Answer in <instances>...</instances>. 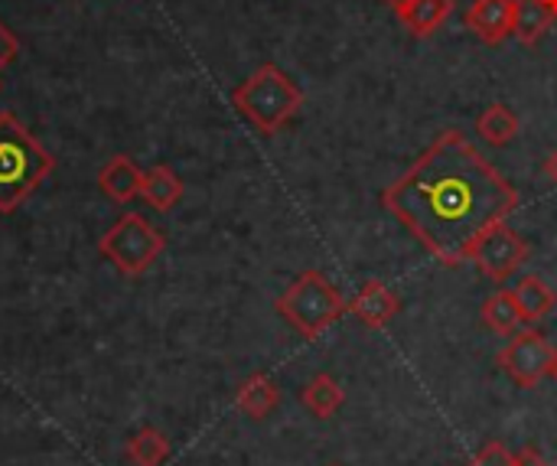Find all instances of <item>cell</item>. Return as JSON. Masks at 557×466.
Wrapping results in <instances>:
<instances>
[{
    "label": "cell",
    "instance_id": "obj_5",
    "mask_svg": "<svg viewBox=\"0 0 557 466\" xmlns=\"http://www.w3.org/2000/svg\"><path fill=\"white\" fill-rule=\"evenodd\" d=\"M166 248V235L153 229L140 212H124L98 242V252L127 278L144 274Z\"/></svg>",
    "mask_w": 557,
    "mask_h": 466
},
{
    "label": "cell",
    "instance_id": "obj_15",
    "mask_svg": "<svg viewBox=\"0 0 557 466\" xmlns=\"http://www.w3.org/2000/svg\"><path fill=\"white\" fill-rule=\"evenodd\" d=\"M450 13L454 0H411L405 10H398V20L411 36H431L447 23Z\"/></svg>",
    "mask_w": 557,
    "mask_h": 466
},
{
    "label": "cell",
    "instance_id": "obj_14",
    "mask_svg": "<svg viewBox=\"0 0 557 466\" xmlns=\"http://www.w3.org/2000/svg\"><path fill=\"white\" fill-rule=\"evenodd\" d=\"M300 402H304V408L313 415V418H333L339 408H343V402H346V392H343V385L330 376V372H317L307 385H304V392H300Z\"/></svg>",
    "mask_w": 557,
    "mask_h": 466
},
{
    "label": "cell",
    "instance_id": "obj_23",
    "mask_svg": "<svg viewBox=\"0 0 557 466\" xmlns=\"http://www.w3.org/2000/svg\"><path fill=\"white\" fill-rule=\"evenodd\" d=\"M545 176H548V180L557 186V147L548 154V157H545Z\"/></svg>",
    "mask_w": 557,
    "mask_h": 466
},
{
    "label": "cell",
    "instance_id": "obj_18",
    "mask_svg": "<svg viewBox=\"0 0 557 466\" xmlns=\"http://www.w3.org/2000/svg\"><path fill=\"white\" fill-rule=\"evenodd\" d=\"M519 114L512 111V108H506V105H490L480 118H476V131H480V137L486 140V144H493V147H506V144H512L516 137H519Z\"/></svg>",
    "mask_w": 557,
    "mask_h": 466
},
{
    "label": "cell",
    "instance_id": "obj_19",
    "mask_svg": "<svg viewBox=\"0 0 557 466\" xmlns=\"http://www.w3.org/2000/svg\"><path fill=\"white\" fill-rule=\"evenodd\" d=\"M124 454H127V461L134 466H160L170 457V441L157 428H140L127 441Z\"/></svg>",
    "mask_w": 557,
    "mask_h": 466
},
{
    "label": "cell",
    "instance_id": "obj_26",
    "mask_svg": "<svg viewBox=\"0 0 557 466\" xmlns=\"http://www.w3.org/2000/svg\"><path fill=\"white\" fill-rule=\"evenodd\" d=\"M552 379H555V382H557V363H555V372H552Z\"/></svg>",
    "mask_w": 557,
    "mask_h": 466
},
{
    "label": "cell",
    "instance_id": "obj_16",
    "mask_svg": "<svg viewBox=\"0 0 557 466\" xmlns=\"http://www.w3.org/2000/svg\"><path fill=\"white\" fill-rule=\"evenodd\" d=\"M140 196L147 206H153L157 212H170L180 199H183V183L170 167H153L144 173V186Z\"/></svg>",
    "mask_w": 557,
    "mask_h": 466
},
{
    "label": "cell",
    "instance_id": "obj_22",
    "mask_svg": "<svg viewBox=\"0 0 557 466\" xmlns=\"http://www.w3.org/2000/svg\"><path fill=\"white\" fill-rule=\"evenodd\" d=\"M512 466H548V461L535 447H525V451L512 454Z\"/></svg>",
    "mask_w": 557,
    "mask_h": 466
},
{
    "label": "cell",
    "instance_id": "obj_11",
    "mask_svg": "<svg viewBox=\"0 0 557 466\" xmlns=\"http://www.w3.org/2000/svg\"><path fill=\"white\" fill-rule=\"evenodd\" d=\"M98 186L114 199V203H131L134 196H140V186H144V170L127 160L124 154L111 157L101 173H98Z\"/></svg>",
    "mask_w": 557,
    "mask_h": 466
},
{
    "label": "cell",
    "instance_id": "obj_20",
    "mask_svg": "<svg viewBox=\"0 0 557 466\" xmlns=\"http://www.w3.org/2000/svg\"><path fill=\"white\" fill-rule=\"evenodd\" d=\"M467 466H512V454L503 444L490 441L480 454H473V461Z\"/></svg>",
    "mask_w": 557,
    "mask_h": 466
},
{
    "label": "cell",
    "instance_id": "obj_21",
    "mask_svg": "<svg viewBox=\"0 0 557 466\" xmlns=\"http://www.w3.org/2000/svg\"><path fill=\"white\" fill-rule=\"evenodd\" d=\"M16 52H20V39L10 33V26L0 20V69L3 65H10L13 59H16Z\"/></svg>",
    "mask_w": 557,
    "mask_h": 466
},
{
    "label": "cell",
    "instance_id": "obj_2",
    "mask_svg": "<svg viewBox=\"0 0 557 466\" xmlns=\"http://www.w3.org/2000/svg\"><path fill=\"white\" fill-rule=\"evenodd\" d=\"M52 167L55 160L49 150L16 121V114L0 111V212H13L26 203Z\"/></svg>",
    "mask_w": 557,
    "mask_h": 466
},
{
    "label": "cell",
    "instance_id": "obj_1",
    "mask_svg": "<svg viewBox=\"0 0 557 466\" xmlns=\"http://www.w3.org/2000/svg\"><path fill=\"white\" fill-rule=\"evenodd\" d=\"M382 206L441 261H470L473 245L519 209V189L467 140L444 131L398 180Z\"/></svg>",
    "mask_w": 557,
    "mask_h": 466
},
{
    "label": "cell",
    "instance_id": "obj_24",
    "mask_svg": "<svg viewBox=\"0 0 557 466\" xmlns=\"http://www.w3.org/2000/svg\"><path fill=\"white\" fill-rule=\"evenodd\" d=\"M385 3H388V7H392L395 13H398V10H405V7H408L411 0H385Z\"/></svg>",
    "mask_w": 557,
    "mask_h": 466
},
{
    "label": "cell",
    "instance_id": "obj_27",
    "mask_svg": "<svg viewBox=\"0 0 557 466\" xmlns=\"http://www.w3.org/2000/svg\"><path fill=\"white\" fill-rule=\"evenodd\" d=\"M333 466H339V464H333Z\"/></svg>",
    "mask_w": 557,
    "mask_h": 466
},
{
    "label": "cell",
    "instance_id": "obj_3",
    "mask_svg": "<svg viewBox=\"0 0 557 466\" xmlns=\"http://www.w3.org/2000/svg\"><path fill=\"white\" fill-rule=\"evenodd\" d=\"M232 105L242 118H248L261 134H277L304 105V91L294 85V78L277 69L274 62H264L258 72H251L235 91Z\"/></svg>",
    "mask_w": 557,
    "mask_h": 466
},
{
    "label": "cell",
    "instance_id": "obj_13",
    "mask_svg": "<svg viewBox=\"0 0 557 466\" xmlns=\"http://www.w3.org/2000/svg\"><path fill=\"white\" fill-rule=\"evenodd\" d=\"M512 297H516V304H519V310H522V317H525L529 327L539 323V320H545L557 304V294L548 287V281L539 278V274L519 278V284L512 287Z\"/></svg>",
    "mask_w": 557,
    "mask_h": 466
},
{
    "label": "cell",
    "instance_id": "obj_25",
    "mask_svg": "<svg viewBox=\"0 0 557 466\" xmlns=\"http://www.w3.org/2000/svg\"><path fill=\"white\" fill-rule=\"evenodd\" d=\"M545 3L552 7V13H555V16H557V0H545Z\"/></svg>",
    "mask_w": 557,
    "mask_h": 466
},
{
    "label": "cell",
    "instance_id": "obj_10",
    "mask_svg": "<svg viewBox=\"0 0 557 466\" xmlns=\"http://www.w3.org/2000/svg\"><path fill=\"white\" fill-rule=\"evenodd\" d=\"M281 405V389L271 376L264 372H255L248 376L242 385H238V395H235V408L251 418V421H264L274 408Z\"/></svg>",
    "mask_w": 557,
    "mask_h": 466
},
{
    "label": "cell",
    "instance_id": "obj_6",
    "mask_svg": "<svg viewBox=\"0 0 557 466\" xmlns=\"http://www.w3.org/2000/svg\"><path fill=\"white\" fill-rule=\"evenodd\" d=\"M555 363L557 350L545 340V333H539L532 327H525L516 336H509L506 350L499 353V366L522 389H535L542 379H548L555 372Z\"/></svg>",
    "mask_w": 557,
    "mask_h": 466
},
{
    "label": "cell",
    "instance_id": "obj_7",
    "mask_svg": "<svg viewBox=\"0 0 557 466\" xmlns=\"http://www.w3.org/2000/svg\"><path fill=\"white\" fill-rule=\"evenodd\" d=\"M470 261L490 281H509L529 261V242L506 222L493 225L470 252Z\"/></svg>",
    "mask_w": 557,
    "mask_h": 466
},
{
    "label": "cell",
    "instance_id": "obj_9",
    "mask_svg": "<svg viewBox=\"0 0 557 466\" xmlns=\"http://www.w3.org/2000/svg\"><path fill=\"white\" fill-rule=\"evenodd\" d=\"M512 10L516 0H473L467 10V26L486 46H499L512 36Z\"/></svg>",
    "mask_w": 557,
    "mask_h": 466
},
{
    "label": "cell",
    "instance_id": "obj_8",
    "mask_svg": "<svg viewBox=\"0 0 557 466\" xmlns=\"http://www.w3.org/2000/svg\"><path fill=\"white\" fill-rule=\"evenodd\" d=\"M349 314L369 330H385L401 314V297L382 281H366L349 301Z\"/></svg>",
    "mask_w": 557,
    "mask_h": 466
},
{
    "label": "cell",
    "instance_id": "obj_4",
    "mask_svg": "<svg viewBox=\"0 0 557 466\" xmlns=\"http://www.w3.org/2000/svg\"><path fill=\"white\" fill-rule=\"evenodd\" d=\"M274 307L304 340H320L336 320L349 314V301L320 271H304L277 297Z\"/></svg>",
    "mask_w": 557,
    "mask_h": 466
},
{
    "label": "cell",
    "instance_id": "obj_17",
    "mask_svg": "<svg viewBox=\"0 0 557 466\" xmlns=\"http://www.w3.org/2000/svg\"><path fill=\"white\" fill-rule=\"evenodd\" d=\"M483 323L499 333V336H516L519 330H525V317L512 297V291H496L486 304H483Z\"/></svg>",
    "mask_w": 557,
    "mask_h": 466
},
{
    "label": "cell",
    "instance_id": "obj_12",
    "mask_svg": "<svg viewBox=\"0 0 557 466\" xmlns=\"http://www.w3.org/2000/svg\"><path fill=\"white\" fill-rule=\"evenodd\" d=\"M557 16L552 13V7L545 0H516L512 10V36L522 46H535L545 39V33L552 29Z\"/></svg>",
    "mask_w": 557,
    "mask_h": 466
}]
</instances>
